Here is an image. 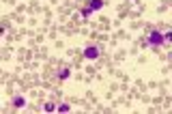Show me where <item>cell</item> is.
<instances>
[{"instance_id": "obj_1", "label": "cell", "mask_w": 172, "mask_h": 114, "mask_svg": "<svg viewBox=\"0 0 172 114\" xmlns=\"http://www.w3.org/2000/svg\"><path fill=\"white\" fill-rule=\"evenodd\" d=\"M101 7H103V0H93V2H90V5H88V7L82 11V15H84V17H88L93 11H99Z\"/></svg>"}, {"instance_id": "obj_2", "label": "cell", "mask_w": 172, "mask_h": 114, "mask_svg": "<svg viewBox=\"0 0 172 114\" xmlns=\"http://www.w3.org/2000/svg\"><path fill=\"white\" fill-rule=\"evenodd\" d=\"M149 43H151V45H164L166 41H164V35L155 30V32H151V37H149Z\"/></svg>"}, {"instance_id": "obj_3", "label": "cell", "mask_w": 172, "mask_h": 114, "mask_svg": "<svg viewBox=\"0 0 172 114\" xmlns=\"http://www.w3.org/2000/svg\"><path fill=\"white\" fill-rule=\"evenodd\" d=\"M84 56L88 58V60H95L97 56H99V50L95 48V45H90V48H86V52H84Z\"/></svg>"}, {"instance_id": "obj_4", "label": "cell", "mask_w": 172, "mask_h": 114, "mask_svg": "<svg viewBox=\"0 0 172 114\" xmlns=\"http://www.w3.org/2000/svg\"><path fill=\"white\" fill-rule=\"evenodd\" d=\"M13 103H15L17 108H22V106H24V97H15V99H13Z\"/></svg>"}, {"instance_id": "obj_5", "label": "cell", "mask_w": 172, "mask_h": 114, "mask_svg": "<svg viewBox=\"0 0 172 114\" xmlns=\"http://www.w3.org/2000/svg\"><path fill=\"white\" fill-rule=\"evenodd\" d=\"M54 110H56L54 103H47V106H45V112H54Z\"/></svg>"}, {"instance_id": "obj_6", "label": "cell", "mask_w": 172, "mask_h": 114, "mask_svg": "<svg viewBox=\"0 0 172 114\" xmlns=\"http://www.w3.org/2000/svg\"><path fill=\"white\" fill-rule=\"evenodd\" d=\"M65 78H69V69H65V71H60V80H65Z\"/></svg>"}, {"instance_id": "obj_7", "label": "cell", "mask_w": 172, "mask_h": 114, "mask_svg": "<svg viewBox=\"0 0 172 114\" xmlns=\"http://www.w3.org/2000/svg\"><path fill=\"white\" fill-rule=\"evenodd\" d=\"M58 112H69V106H60V108H56Z\"/></svg>"}]
</instances>
